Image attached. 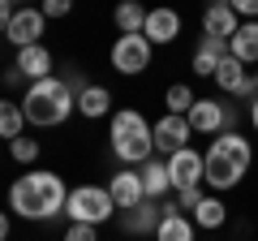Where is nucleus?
<instances>
[{
    "label": "nucleus",
    "mask_w": 258,
    "mask_h": 241,
    "mask_svg": "<svg viewBox=\"0 0 258 241\" xmlns=\"http://www.w3.org/2000/svg\"><path fill=\"white\" fill-rule=\"evenodd\" d=\"M9 207L22 220H52L69 207V186L56 172H22L9 190Z\"/></svg>",
    "instance_id": "nucleus-1"
},
{
    "label": "nucleus",
    "mask_w": 258,
    "mask_h": 241,
    "mask_svg": "<svg viewBox=\"0 0 258 241\" xmlns=\"http://www.w3.org/2000/svg\"><path fill=\"white\" fill-rule=\"evenodd\" d=\"M108 138H112V155L125 168H142L147 159H155V125H147V116L138 108L112 112Z\"/></svg>",
    "instance_id": "nucleus-2"
},
{
    "label": "nucleus",
    "mask_w": 258,
    "mask_h": 241,
    "mask_svg": "<svg viewBox=\"0 0 258 241\" xmlns=\"http://www.w3.org/2000/svg\"><path fill=\"white\" fill-rule=\"evenodd\" d=\"M22 112H26L30 125L52 130V125H64V120L78 112V95L69 91L64 78H43V82H30V86H26Z\"/></svg>",
    "instance_id": "nucleus-3"
},
{
    "label": "nucleus",
    "mask_w": 258,
    "mask_h": 241,
    "mask_svg": "<svg viewBox=\"0 0 258 241\" xmlns=\"http://www.w3.org/2000/svg\"><path fill=\"white\" fill-rule=\"evenodd\" d=\"M203 159H207V186L211 190H232L249 172V164H254V147L241 134H220V138H211Z\"/></svg>",
    "instance_id": "nucleus-4"
},
{
    "label": "nucleus",
    "mask_w": 258,
    "mask_h": 241,
    "mask_svg": "<svg viewBox=\"0 0 258 241\" xmlns=\"http://www.w3.org/2000/svg\"><path fill=\"white\" fill-rule=\"evenodd\" d=\"M64 215H69V224H91V228H99L112 215H120V207H116V198H112L108 186H78V190H69Z\"/></svg>",
    "instance_id": "nucleus-5"
},
{
    "label": "nucleus",
    "mask_w": 258,
    "mask_h": 241,
    "mask_svg": "<svg viewBox=\"0 0 258 241\" xmlns=\"http://www.w3.org/2000/svg\"><path fill=\"white\" fill-rule=\"evenodd\" d=\"M189 130L194 134H215V138H220V134H237V108L198 95V103L189 108Z\"/></svg>",
    "instance_id": "nucleus-6"
},
{
    "label": "nucleus",
    "mask_w": 258,
    "mask_h": 241,
    "mask_svg": "<svg viewBox=\"0 0 258 241\" xmlns=\"http://www.w3.org/2000/svg\"><path fill=\"white\" fill-rule=\"evenodd\" d=\"M151 39L147 35H116V43H112V69L125 78L142 74V69L151 65Z\"/></svg>",
    "instance_id": "nucleus-7"
},
{
    "label": "nucleus",
    "mask_w": 258,
    "mask_h": 241,
    "mask_svg": "<svg viewBox=\"0 0 258 241\" xmlns=\"http://www.w3.org/2000/svg\"><path fill=\"white\" fill-rule=\"evenodd\" d=\"M215 86H220L224 95H237V99H258V86H254V74H249L245 65H241L237 56H224L220 69H215Z\"/></svg>",
    "instance_id": "nucleus-8"
},
{
    "label": "nucleus",
    "mask_w": 258,
    "mask_h": 241,
    "mask_svg": "<svg viewBox=\"0 0 258 241\" xmlns=\"http://www.w3.org/2000/svg\"><path fill=\"white\" fill-rule=\"evenodd\" d=\"M168 172H172V190L185 194V190H198V181H207V159L194 147H185L168 159Z\"/></svg>",
    "instance_id": "nucleus-9"
},
{
    "label": "nucleus",
    "mask_w": 258,
    "mask_h": 241,
    "mask_svg": "<svg viewBox=\"0 0 258 241\" xmlns=\"http://www.w3.org/2000/svg\"><path fill=\"white\" fill-rule=\"evenodd\" d=\"M189 134H194L189 130V116H172V112H164V116L155 120V151L172 159L176 151L189 147Z\"/></svg>",
    "instance_id": "nucleus-10"
},
{
    "label": "nucleus",
    "mask_w": 258,
    "mask_h": 241,
    "mask_svg": "<svg viewBox=\"0 0 258 241\" xmlns=\"http://www.w3.org/2000/svg\"><path fill=\"white\" fill-rule=\"evenodd\" d=\"M43 9H18V18L9 22V26H5V39H9L13 47H35L39 39H43Z\"/></svg>",
    "instance_id": "nucleus-11"
},
{
    "label": "nucleus",
    "mask_w": 258,
    "mask_h": 241,
    "mask_svg": "<svg viewBox=\"0 0 258 241\" xmlns=\"http://www.w3.org/2000/svg\"><path fill=\"white\" fill-rule=\"evenodd\" d=\"M159 224H164V203H155V198L120 211V228H125L129 237H147V232H155Z\"/></svg>",
    "instance_id": "nucleus-12"
},
{
    "label": "nucleus",
    "mask_w": 258,
    "mask_h": 241,
    "mask_svg": "<svg viewBox=\"0 0 258 241\" xmlns=\"http://www.w3.org/2000/svg\"><path fill=\"white\" fill-rule=\"evenodd\" d=\"M108 190H112V198H116L120 211H129V207L147 203V186H142V176H138V172H129V168H120V172L112 176Z\"/></svg>",
    "instance_id": "nucleus-13"
},
{
    "label": "nucleus",
    "mask_w": 258,
    "mask_h": 241,
    "mask_svg": "<svg viewBox=\"0 0 258 241\" xmlns=\"http://www.w3.org/2000/svg\"><path fill=\"white\" fill-rule=\"evenodd\" d=\"M224 56H232L228 39L203 35V43H198V52H194V74H198V78H215V69H220Z\"/></svg>",
    "instance_id": "nucleus-14"
},
{
    "label": "nucleus",
    "mask_w": 258,
    "mask_h": 241,
    "mask_svg": "<svg viewBox=\"0 0 258 241\" xmlns=\"http://www.w3.org/2000/svg\"><path fill=\"white\" fill-rule=\"evenodd\" d=\"M203 30L207 35H215V39H232L241 30V18H237V9L232 5H207V13H203Z\"/></svg>",
    "instance_id": "nucleus-15"
},
{
    "label": "nucleus",
    "mask_w": 258,
    "mask_h": 241,
    "mask_svg": "<svg viewBox=\"0 0 258 241\" xmlns=\"http://www.w3.org/2000/svg\"><path fill=\"white\" fill-rule=\"evenodd\" d=\"M18 69L22 78H30V82H43V78H52V52H47L43 43H35V47H22L18 52Z\"/></svg>",
    "instance_id": "nucleus-16"
},
{
    "label": "nucleus",
    "mask_w": 258,
    "mask_h": 241,
    "mask_svg": "<svg viewBox=\"0 0 258 241\" xmlns=\"http://www.w3.org/2000/svg\"><path fill=\"white\" fill-rule=\"evenodd\" d=\"M142 35H147L151 43H172V39L181 35V13H176V9H151Z\"/></svg>",
    "instance_id": "nucleus-17"
},
{
    "label": "nucleus",
    "mask_w": 258,
    "mask_h": 241,
    "mask_svg": "<svg viewBox=\"0 0 258 241\" xmlns=\"http://www.w3.org/2000/svg\"><path fill=\"white\" fill-rule=\"evenodd\" d=\"M138 176H142V186H147V198H164L168 190H172V172H168V159H147V164L138 168Z\"/></svg>",
    "instance_id": "nucleus-18"
},
{
    "label": "nucleus",
    "mask_w": 258,
    "mask_h": 241,
    "mask_svg": "<svg viewBox=\"0 0 258 241\" xmlns=\"http://www.w3.org/2000/svg\"><path fill=\"white\" fill-rule=\"evenodd\" d=\"M228 47L241 65H258V22H241V30L228 39Z\"/></svg>",
    "instance_id": "nucleus-19"
},
{
    "label": "nucleus",
    "mask_w": 258,
    "mask_h": 241,
    "mask_svg": "<svg viewBox=\"0 0 258 241\" xmlns=\"http://www.w3.org/2000/svg\"><path fill=\"white\" fill-rule=\"evenodd\" d=\"M112 18H116V30H120V35H142V30H147V18H151V9H142V5L125 0V5H120V9L112 13Z\"/></svg>",
    "instance_id": "nucleus-20"
},
{
    "label": "nucleus",
    "mask_w": 258,
    "mask_h": 241,
    "mask_svg": "<svg viewBox=\"0 0 258 241\" xmlns=\"http://www.w3.org/2000/svg\"><path fill=\"white\" fill-rule=\"evenodd\" d=\"M108 108H112V91L108 86H86L82 95H78V112L82 116H108Z\"/></svg>",
    "instance_id": "nucleus-21"
},
{
    "label": "nucleus",
    "mask_w": 258,
    "mask_h": 241,
    "mask_svg": "<svg viewBox=\"0 0 258 241\" xmlns=\"http://www.w3.org/2000/svg\"><path fill=\"white\" fill-rule=\"evenodd\" d=\"M155 241H194V220L185 211L164 215V224L155 228Z\"/></svg>",
    "instance_id": "nucleus-22"
},
{
    "label": "nucleus",
    "mask_w": 258,
    "mask_h": 241,
    "mask_svg": "<svg viewBox=\"0 0 258 241\" xmlns=\"http://www.w3.org/2000/svg\"><path fill=\"white\" fill-rule=\"evenodd\" d=\"M189 220L198 224V228H224V220H228V207H224L220 198H211V194H207L203 203H198V211L189 215Z\"/></svg>",
    "instance_id": "nucleus-23"
},
{
    "label": "nucleus",
    "mask_w": 258,
    "mask_h": 241,
    "mask_svg": "<svg viewBox=\"0 0 258 241\" xmlns=\"http://www.w3.org/2000/svg\"><path fill=\"white\" fill-rule=\"evenodd\" d=\"M22 130H26V112H22V103L5 99V103H0V134H5L9 142H18Z\"/></svg>",
    "instance_id": "nucleus-24"
},
{
    "label": "nucleus",
    "mask_w": 258,
    "mask_h": 241,
    "mask_svg": "<svg viewBox=\"0 0 258 241\" xmlns=\"http://www.w3.org/2000/svg\"><path fill=\"white\" fill-rule=\"evenodd\" d=\"M194 103H198V95H194L185 82L168 86V95H164V108L172 112V116H189V108H194Z\"/></svg>",
    "instance_id": "nucleus-25"
},
{
    "label": "nucleus",
    "mask_w": 258,
    "mask_h": 241,
    "mask_svg": "<svg viewBox=\"0 0 258 241\" xmlns=\"http://www.w3.org/2000/svg\"><path fill=\"white\" fill-rule=\"evenodd\" d=\"M9 151H13V159H18V164H35V159H39V142H35V138L9 142Z\"/></svg>",
    "instance_id": "nucleus-26"
},
{
    "label": "nucleus",
    "mask_w": 258,
    "mask_h": 241,
    "mask_svg": "<svg viewBox=\"0 0 258 241\" xmlns=\"http://www.w3.org/2000/svg\"><path fill=\"white\" fill-rule=\"evenodd\" d=\"M64 241H99V232H95L91 224H69V228H64Z\"/></svg>",
    "instance_id": "nucleus-27"
},
{
    "label": "nucleus",
    "mask_w": 258,
    "mask_h": 241,
    "mask_svg": "<svg viewBox=\"0 0 258 241\" xmlns=\"http://www.w3.org/2000/svg\"><path fill=\"white\" fill-rule=\"evenodd\" d=\"M232 9L241 22H258V0H232Z\"/></svg>",
    "instance_id": "nucleus-28"
},
{
    "label": "nucleus",
    "mask_w": 258,
    "mask_h": 241,
    "mask_svg": "<svg viewBox=\"0 0 258 241\" xmlns=\"http://www.w3.org/2000/svg\"><path fill=\"white\" fill-rule=\"evenodd\" d=\"M203 198H207L203 190H185V194H181V211H189V215H194V211H198V203H203Z\"/></svg>",
    "instance_id": "nucleus-29"
},
{
    "label": "nucleus",
    "mask_w": 258,
    "mask_h": 241,
    "mask_svg": "<svg viewBox=\"0 0 258 241\" xmlns=\"http://www.w3.org/2000/svg\"><path fill=\"white\" fill-rule=\"evenodd\" d=\"M69 9H74L69 0H47V5H43V18H64Z\"/></svg>",
    "instance_id": "nucleus-30"
},
{
    "label": "nucleus",
    "mask_w": 258,
    "mask_h": 241,
    "mask_svg": "<svg viewBox=\"0 0 258 241\" xmlns=\"http://www.w3.org/2000/svg\"><path fill=\"white\" fill-rule=\"evenodd\" d=\"M249 125H254V134H258V99L249 103Z\"/></svg>",
    "instance_id": "nucleus-31"
},
{
    "label": "nucleus",
    "mask_w": 258,
    "mask_h": 241,
    "mask_svg": "<svg viewBox=\"0 0 258 241\" xmlns=\"http://www.w3.org/2000/svg\"><path fill=\"white\" fill-rule=\"evenodd\" d=\"M254 86H258V69H254Z\"/></svg>",
    "instance_id": "nucleus-32"
}]
</instances>
